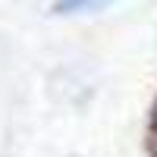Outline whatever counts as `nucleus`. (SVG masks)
Segmentation results:
<instances>
[{
  "label": "nucleus",
  "mask_w": 157,
  "mask_h": 157,
  "mask_svg": "<svg viewBox=\"0 0 157 157\" xmlns=\"http://www.w3.org/2000/svg\"><path fill=\"white\" fill-rule=\"evenodd\" d=\"M110 6V0H57L54 13H94Z\"/></svg>",
  "instance_id": "1"
}]
</instances>
